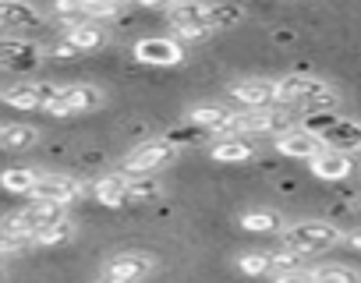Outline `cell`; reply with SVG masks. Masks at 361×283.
<instances>
[{
	"label": "cell",
	"mask_w": 361,
	"mask_h": 283,
	"mask_svg": "<svg viewBox=\"0 0 361 283\" xmlns=\"http://www.w3.org/2000/svg\"><path fill=\"white\" fill-rule=\"evenodd\" d=\"M343 241V234H340V227H333V223H326V220H298V223H290V227H283L280 230V244L287 248V251H298V255H322V251H329V248H336Z\"/></svg>",
	"instance_id": "1"
},
{
	"label": "cell",
	"mask_w": 361,
	"mask_h": 283,
	"mask_svg": "<svg viewBox=\"0 0 361 283\" xmlns=\"http://www.w3.org/2000/svg\"><path fill=\"white\" fill-rule=\"evenodd\" d=\"M173 160H177V142L173 138H152V142H142L138 149H131L124 156L121 174H128V177H156V170H163Z\"/></svg>",
	"instance_id": "2"
},
{
	"label": "cell",
	"mask_w": 361,
	"mask_h": 283,
	"mask_svg": "<svg viewBox=\"0 0 361 283\" xmlns=\"http://www.w3.org/2000/svg\"><path fill=\"white\" fill-rule=\"evenodd\" d=\"M61 92L64 85L57 82H18V85L0 89V103H8L15 110H50L61 99Z\"/></svg>",
	"instance_id": "3"
},
{
	"label": "cell",
	"mask_w": 361,
	"mask_h": 283,
	"mask_svg": "<svg viewBox=\"0 0 361 283\" xmlns=\"http://www.w3.org/2000/svg\"><path fill=\"white\" fill-rule=\"evenodd\" d=\"M106 103L103 89L99 85H89V82H78V85H64L61 99L47 110L50 117H78V113H92Z\"/></svg>",
	"instance_id": "4"
},
{
	"label": "cell",
	"mask_w": 361,
	"mask_h": 283,
	"mask_svg": "<svg viewBox=\"0 0 361 283\" xmlns=\"http://www.w3.org/2000/svg\"><path fill=\"white\" fill-rule=\"evenodd\" d=\"M329 82L315 78V75H287L276 82V106H287V110H301L308 99H315L319 92H326Z\"/></svg>",
	"instance_id": "5"
},
{
	"label": "cell",
	"mask_w": 361,
	"mask_h": 283,
	"mask_svg": "<svg viewBox=\"0 0 361 283\" xmlns=\"http://www.w3.org/2000/svg\"><path fill=\"white\" fill-rule=\"evenodd\" d=\"M47 50L22 36H0V68L4 71H32L39 68Z\"/></svg>",
	"instance_id": "6"
},
{
	"label": "cell",
	"mask_w": 361,
	"mask_h": 283,
	"mask_svg": "<svg viewBox=\"0 0 361 283\" xmlns=\"http://www.w3.org/2000/svg\"><path fill=\"white\" fill-rule=\"evenodd\" d=\"M135 61L138 64H152V68H177L185 61V46H180L173 36H149L135 43Z\"/></svg>",
	"instance_id": "7"
},
{
	"label": "cell",
	"mask_w": 361,
	"mask_h": 283,
	"mask_svg": "<svg viewBox=\"0 0 361 283\" xmlns=\"http://www.w3.org/2000/svg\"><path fill=\"white\" fill-rule=\"evenodd\" d=\"M273 146H276V153H283V156H290V160H305V163H312L319 153H326V138L298 124V127L283 131V134L273 142Z\"/></svg>",
	"instance_id": "8"
},
{
	"label": "cell",
	"mask_w": 361,
	"mask_h": 283,
	"mask_svg": "<svg viewBox=\"0 0 361 283\" xmlns=\"http://www.w3.org/2000/svg\"><path fill=\"white\" fill-rule=\"evenodd\" d=\"M106 276H117L121 283H142L156 272V258L145 255V251H121V255H110L106 265H103Z\"/></svg>",
	"instance_id": "9"
},
{
	"label": "cell",
	"mask_w": 361,
	"mask_h": 283,
	"mask_svg": "<svg viewBox=\"0 0 361 283\" xmlns=\"http://www.w3.org/2000/svg\"><path fill=\"white\" fill-rule=\"evenodd\" d=\"M85 191V184L78 177H68V174H43L36 191H32V202H54V206H71L78 202Z\"/></svg>",
	"instance_id": "10"
},
{
	"label": "cell",
	"mask_w": 361,
	"mask_h": 283,
	"mask_svg": "<svg viewBox=\"0 0 361 283\" xmlns=\"http://www.w3.org/2000/svg\"><path fill=\"white\" fill-rule=\"evenodd\" d=\"M227 92L245 110H273L276 106V82H269V78H241Z\"/></svg>",
	"instance_id": "11"
},
{
	"label": "cell",
	"mask_w": 361,
	"mask_h": 283,
	"mask_svg": "<svg viewBox=\"0 0 361 283\" xmlns=\"http://www.w3.org/2000/svg\"><path fill=\"white\" fill-rule=\"evenodd\" d=\"M47 15L32 4H22V0H0V32H11V29H36L43 25Z\"/></svg>",
	"instance_id": "12"
},
{
	"label": "cell",
	"mask_w": 361,
	"mask_h": 283,
	"mask_svg": "<svg viewBox=\"0 0 361 283\" xmlns=\"http://www.w3.org/2000/svg\"><path fill=\"white\" fill-rule=\"evenodd\" d=\"M322 138H326V149H333V153H343V156L361 153V120L340 117Z\"/></svg>",
	"instance_id": "13"
},
{
	"label": "cell",
	"mask_w": 361,
	"mask_h": 283,
	"mask_svg": "<svg viewBox=\"0 0 361 283\" xmlns=\"http://www.w3.org/2000/svg\"><path fill=\"white\" fill-rule=\"evenodd\" d=\"M308 170H312L319 181H347V177L354 174V156H343V153L326 149V153H319V156L308 163Z\"/></svg>",
	"instance_id": "14"
},
{
	"label": "cell",
	"mask_w": 361,
	"mask_h": 283,
	"mask_svg": "<svg viewBox=\"0 0 361 283\" xmlns=\"http://www.w3.org/2000/svg\"><path fill=\"white\" fill-rule=\"evenodd\" d=\"M68 46H75L78 54H92V50H103L110 43V32L96 22H85V25H75V29H64L61 36Z\"/></svg>",
	"instance_id": "15"
},
{
	"label": "cell",
	"mask_w": 361,
	"mask_h": 283,
	"mask_svg": "<svg viewBox=\"0 0 361 283\" xmlns=\"http://www.w3.org/2000/svg\"><path fill=\"white\" fill-rule=\"evenodd\" d=\"M234 117H238V110H231V106H224V103H199V106L188 110V120L199 124V127H206V131H213V138H216Z\"/></svg>",
	"instance_id": "16"
},
{
	"label": "cell",
	"mask_w": 361,
	"mask_h": 283,
	"mask_svg": "<svg viewBox=\"0 0 361 283\" xmlns=\"http://www.w3.org/2000/svg\"><path fill=\"white\" fill-rule=\"evenodd\" d=\"M128 188H131V177L117 170V174L99 177V181L92 184V195H96V202H99V206L117 209V206H124V202H128Z\"/></svg>",
	"instance_id": "17"
},
{
	"label": "cell",
	"mask_w": 361,
	"mask_h": 283,
	"mask_svg": "<svg viewBox=\"0 0 361 283\" xmlns=\"http://www.w3.org/2000/svg\"><path fill=\"white\" fill-rule=\"evenodd\" d=\"M209 156L216 163H248V160H255V146L248 138H213Z\"/></svg>",
	"instance_id": "18"
},
{
	"label": "cell",
	"mask_w": 361,
	"mask_h": 283,
	"mask_svg": "<svg viewBox=\"0 0 361 283\" xmlns=\"http://www.w3.org/2000/svg\"><path fill=\"white\" fill-rule=\"evenodd\" d=\"M39 177H43V174H39L36 167H8L4 174H0V188L11 191V195H29V199H32Z\"/></svg>",
	"instance_id": "19"
},
{
	"label": "cell",
	"mask_w": 361,
	"mask_h": 283,
	"mask_svg": "<svg viewBox=\"0 0 361 283\" xmlns=\"http://www.w3.org/2000/svg\"><path fill=\"white\" fill-rule=\"evenodd\" d=\"M166 22H170L173 29L209 25V4H170V8H166Z\"/></svg>",
	"instance_id": "20"
},
{
	"label": "cell",
	"mask_w": 361,
	"mask_h": 283,
	"mask_svg": "<svg viewBox=\"0 0 361 283\" xmlns=\"http://www.w3.org/2000/svg\"><path fill=\"white\" fill-rule=\"evenodd\" d=\"M241 227L248 234H280L283 230V220L273 213V209H248L241 216Z\"/></svg>",
	"instance_id": "21"
},
{
	"label": "cell",
	"mask_w": 361,
	"mask_h": 283,
	"mask_svg": "<svg viewBox=\"0 0 361 283\" xmlns=\"http://www.w3.org/2000/svg\"><path fill=\"white\" fill-rule=\"evenodd\" d=\"M248 18V11L241 4H209V29L220 32V29H238L241 22Z\"/></svg>",
	"instance_id": "22"
},
{
	"label": "cell",
	"mask_w": 361,
	"mask_h": 283,
	"mask_svg": "<svg viewBox=\"0 0 361 283\" xmlns=\"http://www.w3.org/2000/svg\"><path fill=\"white\" fill-rule=\"evenodd\" d=\"M39 142V131L32 127V124H8V131H4V149H11V153H25V149H32Z\"/></svg>",
	"instance_id": "23"
},
{
	"label": "cell",
	"mask_w": 361,
	"mask_h": 283,
	"mask_svg": "<svg viewBox=\"0 0 361 283\" xmlns=\"http://www.w3.org/2000/svg\"><path fill=\"white\" fill-rule=\"evenodd\" d=\"M75 223L71 220H61V223H54V227H47V230H39L36 237H32V244L36 248H57V244H68V241H75Z\"/></svg>",
	"instance_id": "24"
},
{
	"label": "cell",
	"mask_w": 361,
	"mask_h": 283,
	"mask_svg": "<svg viewBox=\"0 0 361 283\" xmlns=\"http://www.w3.org/2000/svg\"><path fill=\"white\" fill-rule=\"evenodd\" d=\"M315 283H361V272L350 269V265H340V262H326L319 269H312Z\"/></svg>",
	"instance_id": "25"
},
{
	"label": "cell",
	"mask_w": 361,
	"mask_h": 283,
	"mask_svg": "<svg viewBox=\"0 0 361 283\" xmlns=\"http://www.w3.org/2000/svg\"><path fill=\"white\" fill-rule=\"evenodd\" d=\"M238 269L245 276H266V272H273V251H241Z\"/></svg>",
	"instance_id": "26"
},
{
	"label": "cell",
	"mask_w": 361,
	"mask_h": 283,
	"mask_svg": "<svg viewBox=\"0 0 361 283\" xmlns=\"http://www.w3.org/2000/svg\"><path fill=\"white\" fill-rule=\"evenodd\" d=\"M336 106H340V92L329 85L326 92H319L315 99H308V103L298 110V117H301V113H305V117H315V113H333Z\"/></svg>",
	"instance_id": "27"
},
{
	"label": "cell",
	"mask_w": 361,
	"mask_h": 283,
	"mask_svg": "<svg viewBox=\"0 0 361 283\" xmlns=\"http://www.w3.org/2000/svg\"><path fill=\"white\" fill-rule=\"evenodd\" d=\"M156 195H159V181L156 177H131L128 202H152Z\"/></svg>",
	"instance_id": "28"
},
{
	"label": "cell",
	"mask_w": 361,
	"mask_h": 283,
	"mask_svg": "<svg viewBox=\"0 0 361 283\" xmlns=\"http://www.w3.org/2000/svg\"><path fill=\"white\" fill-rule=\"evenodd\" d=\"M298 269H305V255H298V251H273V276H280V272H298Z\"/></svg>",
	"instance_id": "29"
},
{
	"label": "cell",
	"mask_w": 361,
	"mask_h": 283,
	"mask_svg": "<svg viewBox=\"0 0 361 283\" xmlns=\"http://www.w3.org/2000/svg\"><path fill=\"white\" fill-rule=\"evenodd\" d=\"M25 248H32V241L15 237V234H8V230H0V258H8V255H22Z\"/></svg>",
	"instance_id": "30"
},
{
	"label": "cell",
	"mask_w": 361,
	"mask_h": 283,
	"mask_svg": "<svg viewBox=\"0 0 361 283\" xmlns=\"http://www.w3.org/2000/svg\"><path fill=\"white\" fill-rule=\"evenodd\" d=\"M213 36L209 25H195V29H173V39L177 43H206Z\"/></svg>",
	"instance_id": "31"
},
{
	"label": "cell",
	"mask_w": 361,
	"mask_h": 283,
	"mask_svg": "<svg viewBox=\"0 0 361 283\" xmlns=\"http://www.w3.org/2000/svg\"><path fill=\"white\" fill-rule=\"evenodd\" d=\"M273 283H315V276H312V269H298V272H280V276H273Z\"/></svg>",
	"instance_id": "32"
},
{
	"label": "cell",
	"mask_w": 361,
	"mask_h": 283,
	"mask_svg": "<svg viewBox=\"0 0 361 283\" xmlns=\"http://www.w3.org/2000/svg\"><path fill=\"white\" fill-rule=\"evenodd\" d=\"M50 54H54L57 61H75V57H82V54H78L75 46H68L64 39H61V43H54V46H50Z\"/></svg>",
	"instance_id": "33"
},
{
	"label": "cell",
	"mask_w": 361,
	"mask_h": 283,
	"mask_svg": "<svg viewBox=\"0 0 361 283\" xmlns=\"http://www.w3.org/2000/svg\"><path fill=\"white\" fill-rule=\"evenodd\" d=\"M96 283H121V279H117V276H106V272H99V276H96Z\"/></svg>",
	"instance_id": "34"
},
{
	"label": "cell",
	"mask_w": 361,
	"mask_h": 283,
	"mask_svg": "<svg viewBox=\"0 0 361 283\" xmlns=\"http://www.w3.org/2000/svg\"><path fill=\"white\" fill-rule=\"evenodd\" d=\"M347 241H350V248H357V251H361V230H357V234H350Z\"/></svg>",
	"instance_id": "35"
},
{
	"label": "cell",
	"mask_w": 361,
	"mask_h": 283,
	"mask_svg": "<svg viewBox=\"0 0 361 283\" xmlns=\"http://www.w3.org/2000/svg\"><path fill=\"white\" fill-rule=\"evenodd\" d=\"M4 131H8V124H0V149H4Z\"/></svg>",
	"instance_id": "36"
},
{
	"label": "cell",
	"mask_w": 361,
	"mask_h": 283,
	"mask_svg": "<svg viewBox=\"0 0 361 283\" xmlns=\"http://www.w3.org/2000/svg\"><path fill=\"white\" fill-rule=\"evenodd\" d=\"M0 279H4V265H0Z\"/></svg>",
	"instance_id": "37"
}]
</instances>
